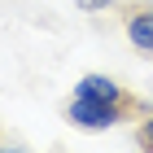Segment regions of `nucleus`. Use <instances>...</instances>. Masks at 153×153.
I'll return each mask as SVG.
<instances>
[{
    "instance_id": "nucleus-5",
    "label": "nucleus",
    "mask_w": 153,
    "mask_h": 153,
    "mask_svg": "<svg viewBox=\"0 0 153 153\" xmlns=\"http://www.w3.org/2000/svg\"><path fill=\"white\" fill-rule=\"evenodd\" d=\"M4 144H9V140H4V131H0V149H4Z\"/></svg>"
},
{
    "instance_id": "nucleus-3",
    "label": "nucleus",
    "mask_w": 153,
    "mask_h": 153,
    "mask_svg": "<svg viewBox=\"0 0 153 153\" xmlns=\"http://www.w3.org/2000/svg\"><path fill=\"white\" fill-rule=\"evenodd\" d=\"M136 144L140 149H153V109L136 118Z\"/></svg>"
},
{
    "instance_id": "nucleus-4",
    "label": "nucleus",
    "mask_w": 153,
    "mask_h": 153,
    "mask_svg": "<svg viewBox=\"0 0 153 153\" xmlns=\"http://www.w3.org/2000/svg\"><path fill=\"white\" fill-rule=\"evenodd\" d=\"M74 4H79L83 13H105V9H118L123 0H74Z\"/></svg>"
},
{
    "instance_id": "nucleus-2",
    "label": "nucleus",
    "mask_w": 153,
    "mask_h": 153,
    "mask_svg": "<svg viewBox=\"0 0 153 153\" xmlns=\"http://www.w3.org/2000/svg\"><path fill=\"white\" fill-rule=\"evenodd\" d=\"M114 13H118V26H123L127 44L144 57H153V0H123Z\"/></svg>"
},
{
    "instance_id": "nucleus-1",
    "label": "nucleus",
    "mask_w": 153,
    "mask_h": 153,
    "mask_svg": "<svg viewBox=\"0 0 153 153\" xmlns=\"http://www.w3.org/2000/svg\"><path fill=\"white\" fill-rule=\"evenodd\" d=\"M149 109L140 105H118V101H96V96H70L66 101V123L79 131H114L118 123H136Z\"/></svg>"
}]
</instances>
